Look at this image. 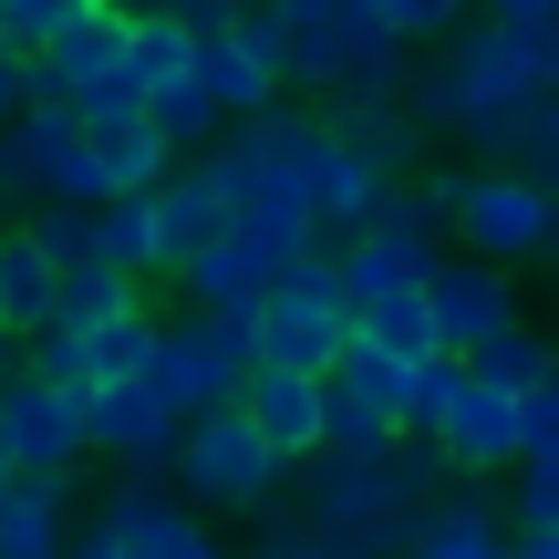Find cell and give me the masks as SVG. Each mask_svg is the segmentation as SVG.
Listing matches in <instances>:
<instances>
[{"instance_id":"obj_1","label":"cell","mask_w":559,"mask_h":559,"mask_svg":"<svg viewBox=\"0 0 559 559\" xmlns=\"http://www.w3.org/2000/svg\"><path fill=\"white\" fill-rule=\"evenodd\" d=\"M539 83H559V21H508V11H487L477 32H456V52L436 62L425 83H404V115L415 124H477L487 104H508V94H539Z\"/></svg>"},{"instance_id":"obj_2","label":"cell","mask_w":559,"mask_h":559,"mask_svg":"<svg viewBox=\"0 0 559 559\" xmlns=\"http://www.w3.org/2000/svg\"><path fill=\"white\" fill-rule=\"evenodd\" d=\"M187 477V498L198 508H270L280 498V456H270V436L239 415V394H218V404H187L177 415V456H166Z\"/></svg>"},{"instance_id":"obj_3","label":"cell","mask_w":559,"mask_h":559,"mask_svg":"<svg viewBox=\"0 0 559 559\" xmlns=\"http://www.w3.org/2000/svg\"><path fill=\"white\" fill-rule=\"evenodd\" d=\"M404 539V487L373 456H321L311 445V559H373Z\"/></svg>"},{"instance_id":"obj_4","label":"cell","mask_w":559,"mask_h":559,"mask_svg":"<svg viewBox=\"0 0 559 559\" xmlns=\"http://www.w3.org/2000/svg\"><path fill=\"white\" fill-rule=\"evenodd\" d=\"M135 373L156 383L177 415H187V404L239 394V373H249V311H187V321H156Z\"/></svg>"},{"instance_id":"obj_5","label":"cell","mask_w":559,"mask_h":559,"mask_svg":"<svg viewBox=\"0 0 559 559\" xmlns=\"http://www.w3.org/2000/svg\"><path fill=\"white\" fill-rule=\"evenodd\" d=\"M218 528L198 519V498H166L156 477L124 466V487L83 519V559H207Z\"/></svg>"},{"instance_id":"obj_6","label":"cell","mask_w":559,"mask_h":559,"mask_svg":"<svg viewBox=\"0 0 559 559\" xmlns=\"http://www.w3.org/2000/svg\"><path fill=\"white\" fill-rule=\"evenodd\" d=\"M445 228H456L477 260H539L559 207H549V177H528V166H487V177H466V198L445 207Z\"/></svg>"},{"instance_id":"obj_7","label":"cell","mask_w":559,"mask_h":559,"mask_svg":"<svg viewBox=\"0 0 559 559\" xmlns=\"http://www.w3.org/2000/svg\"><path fill=\"white\" fill-rule=\"evenodd\" d=\"M0 456L11 466H52L73 477L94 445H83V383H52V373H11L0 383Z\"/></svg>"},{"instance_id":"obj_8","label":"cell","mask_w":559,"mask_h":559,"mask_svg":"<svg viewBox=\"0 0 559 559\" xmlns=\"http://www.w3.org/2000/svg\"><path fill=\"white\" fill-rule=\"evenodd\" d=\"M83 445H104L115 466L156 477V466L177 456V404L145 373H104V383H83Z\"/></svg>"},{"instance_id":"obj_9","label":"cell","mask_w":559,"mask_h":559,"mask_svg":"<svg viewBox=\"0 0 559 559\" xmlns=\"http://www.w3.org/2000/svg\"><path fill=\"white\" fill-rule=\"evenodd\" d=\"M394 187V166L373 156L362 135H342V124H321L311 156H300V207H311V239H353L362 218H373V198Z\"/></svg>"},{"instance_id":"obj_10","label":"cell","mask_w":559,"mask_h":559,"mask_svg":"<svg viewBox=\"0 0 559 559\" xmlns=\"http://www.w3.org/2000/svg\"><path fill=\"white\" fill-rule=\"evenodd\" d=\"M415 290H425V321H436L445 353H466L477 332L519 321V270H508V260H477V249H466V260H425Z\"/></svg>"},{"instance_id":"obj_11","label":"cell","mask_w":559,"mask_h":559,"mask_svg":"<svg viewBox=\"0 0 559 559\" xmlns=\"http://www.w3.org/2000/svg\"><path fill=\"white\" fill-rule=\"evenodd\" d=\"M466 362V353H456ZM436 436L445 466H466V477H487V466H519V394L487 373H456V394H445V415L425 425Z\"/></svg>"},{"instance_id":"obj_12","label":"cell","mask_w":559,"mask_h":559,"mask_svg":"<svg viewBox=\"0 0 559 559\" xmlns=\"http://www.w3.org/2000/svg\"><path fill=\"white\" fill-rule=\"evenodd\" d=\"M187 73L207 83V104H218V115H260L270 94H290V83H280V52L249 32L239 11H228V21H198V52H187Z\"/></svg>"},{"instance_id":"obj_13","label":"cell","mask_w":559,"mask_h":559,"mask_svg":"<svg viewBox=\"0 0 559 559\" xmlns=\"http://www.w3.org/2000/svg\"><path fill=\"white\" fill-rule=\"evenodd\" d=\"M239 415L270 436L280 466H300L321 445V373H300V362H249L239 373Z\"/></svg>"},{"instance_id":"obj_14","label":"cell","mask_w":559,"mask_h":559,"mask_svg":"<svg viewBox=\"0 0 559 559\" xmlns=\"http://www.w3.org/2000/svg\"><path fill=\"white\" fill-rule=\"evenodd\" d=\"M145 218H156V270H177L228 228V187L207 177V166H166V177L145 187Z\"/></svg>"},{"instance_id":"obj_15","label":"cell","mask_w":559,"mask_h":559,"mask_svg":"<svg viewBox=\"0 0 559 559\" xmlns=\"http://www.w3.org/2000/svg\"><path fill=\"white\" fill-rule=\"evenodd\" d=\"M477 156H498V166H528V177H559V83H539V94H508V104H487L477 124Z\"/></svg>"},{"instance_id":"obj_16","label":"cell","mask_w":559,"mask_h":559,"mask_svg":"<svg viewBox=\"0 0 559 559\" xmlns=\"http://www.w3.org/2000/svg\"><path fill=\"white\" fill-rule=\"evenodd\" d=\"M83 135V177H94V198H124V187H156L166 166H177V145L156 135L145 115H115V124H73Z\"/></svg>"},{"instance_id":"obj_17","label":"cell","mask_w":559,"mask_h":559,"mask_svg":"<svg viewBox=\"0 0 559 559\" xmlns=\"http://www.w3.org/2000/svg\"><path fill=\"white\" fill-rule=\"evenodd\" d=\"M270 270H280V249L239 239V228H218L198 260H177V280H187V300H198V311H249V300L270 290Z\"/></svg>"},{"instance_id":"obj_18","label":"cell","mask_w":559,"mask_h":559,"mask_svg":"<svg viewBox=\"0 0 559 559\" xmlns=\"http://www.w3.org/2000/svg\"><path fill=\"white\" fill-rule=\"evenodd\" d=\"M62 549V477L52 466H0V559Z\"/></svg>"},{"instance_id":"obj_19","label":"cell","mask_w":559,"mask_h":559,"mask_svg":"<svg viewBox=\"0 0 559 559\" xmlns=\"http://www.w3.org/2000/svg\"><path fill=\"white\" fill-rule=\"evenodd\" d=\"M404 549H425V559H498L508 519L487 498H425L415 519H404Z\"/></svg>"},{"instance_id":"obj_20","label":"cell","mask_w":559,"mask_h":559,"mask_svg":"<svg viewBox=\"0 0 559 559\" xmlns=\"http://www.w3.org/2000/svg\"><path fill=\"white\" fill-rule=\"evenodd\" d=\"M41 62H52L62 94H83L94 73H115V62H124V0H83V11L41 41Z\"/></svg>"},{"instance_id":"obj_21","label":"cell","mask_w":559,"mask_h":559,"mask_svg":"<svg viewBox=\"0 0 559 559\" xmlns=\"http://www.w3.org/2000/svg\"><path fill=\"white\" fill-rule=\"evenodd\" d=\"M73 145V115H41V104H11L0 115V198H41L52 187V156Z\"/></svg>"},{"instance_id":"obj_22","label":"cell","mask_w":559,"mask_h":559,"mask_svg":"<svg viewBox=\"0 0 559 559\" xmlns=\"http://www.w3.org/2000/svg\"><path fill=\"white\" fill-rule=\"evenodd\" d=\"M94 260L124 270V280H156V218H145V187L94 198Z\"/></svg>"},{"instance_id":"obj_23","label":"cell","mask_w":559,"mask_h":559,"mask_svg":"<svg viewBox=\"0 0 559 559\" xmlns=\"http://www.w3.org/2000/svg\"><path fill=\"white\" fill-rule=\"evenodd\" d=\"M135 300H145V280H124V270H104V260L52 270V321H73V332H94V321L135 311Z\"/></svg>"},{"instance_id":"obj_24","label":"cell","mask_w":559,"mask_h":559,"mask_svg":"<svg viewBox=\"0 0 559 559\" xmlns=\"http://www.w3.org/2000/svg\"><path fill=\"white\" fill-rule=\"evenodd\" d=\"M52 311V260L32 249V228H0V332H32Z\"/></svg>"},{"instance_id":"obj_25","label":"cell","mask_w":559,"mask_h":559,"mask_svg":"<svg viewBox=\"0 0 559 559\" xmlns=\"http://www.w3.org/2000/svg\"><path fill=\"white\" fill-rule=\"evenodd\" d=\"M187 52H198V21H177L166 0H156V11H124V73H135V83L187 73Z\"/></svg>"},{"instance_id":"obj_26","label":"cell","mask_w":559,"mask_h":559,"mask_svg":"<svg viewBox=\"0 0 559 559\" xmlns=\"http://www.w3.org/2000/svg\"><path fill=\"white\" fill-rule=\"evenodd\" d=\"M145 124H156V135L166 145H177V156H187V145H207V135H218V104H207V83L198 73H166V83H145Z\"/></svg>"},{"instance_id":"obj_27","label":"cell","mask_w":559,"mask_h":559,"mask_svg":"<svg viewBox=\"0 0 559 559\" xmlns=\"http://www.w3.org/2000/svg\"><path fill=\"white\" fill-rule=\"evenodd\" d=\"M342 332H362V342H383V353H436V321H425V290L404 280V290H383V300H353V321Z\"/></svg>"},{"instance_id":"obj_28","label":"cell","mask_w":559,"mask_h":559,"mask_svg":"<svg viewBox=\"0 0 559 559\" xmlns=\"http://www.w3.org/2000/svg\"><path fill=\"white\" fill-rule=\"evenodd\" d=\"M466 373L508 383V394H519V383H549V342L528 332V321H498V332H477V342H466Z\"/></svg>"},{"instance_id":"obj_29","label":"cell","mask_w":559,"mask_h":559,"mask_svg":"<svg viewBox=\"0 0 559 559\" xmlns=\"http://www.w3.org/2000/svg\"><path fill=\"white\" fill-rule=\"evenodd\" d=\"M383 436H394V415H383V404H362L353 383L321 373V456H373Z\"/></svg>"},{"instance_id":"obj_30","label":"cell","mask_w":559,"mask_h":559,"mask_svg":"<svg viewBox=\"0 0 559 559\" xmlns=\"http://www.w3.org/2000/svg\"><path fill=\"white\" fill-rule=\"evenodd\" d=\"M32 249H41L52 270L94 260V207H83V198H41V207H32Z\"/></svg>"},{"instance_id":"obj_31","label":"cell","mask_w":559,"mask_h":559,"mask_svg":"<svg viewBox=\"0 0 559 559\" xmlns=\"http://www.w3.org/2000/svg\"><path fill=\"white\" fill-rule=\"evenodd\" d=\"M145 332H156V321H145V300H135V311H115V321H94V332H83V383L135 373V362H145Z\"/></svg>"},{"instance_id":"obj_32","label":"cell","mask_w":559,"mask_h":559,"mask_svg":"<svg viewBox=\"0 0 559 559\" xmlns=\"http://www.w3.org/2000/svg\"><path fill=\"white\" fill-rule=\"evenodd\" d=\"M519 466H559V383H519Z\"/></svg>"},{"instance_id":"obj_33","label":"cell","mask_w":559,"mask_h":559,"mask_svg":"<svg viewBox=\"0 0 559 559\" xmlns=\"http://www.w3.org/2000/svg\"><path fill=\"white\" fill-rule=\"evenodd\" d=\"M73 11H83V0H0V52H41Z\"/></svg>"},{"instance_id":"obj_34","label":"cell","mask_w":559,"mask_h":559,"mask_svg":"<svg viewBox=\"0 0 559 559\" xmlns=\"http://www.w3.org/2000/svg\"><path fill=\"white\" fill-rule=\"evenodd\" d=\"M373 21H383L394 41H445V32L466 21V0H373Z\"/></svg>"},{"instance_id":"obj_35","label":"cell","mask_w":559,"mask_h":559,"mask_svg":"<svg viewBox=\"0 0 559 559\" xmlns=\"http://www.w3.org/2000/svg\"><path fill=\"white\" fill-rule=\"evenodd\" d=\"M519 528H559V466H528V487H519Z\"/></svg>"},{"instance_id":"obj_36","label":"cell","mask_w":559,"mask_h":559,"mask_svg":"<svg viewBox=\"0 0 559 559\" xmlns=\"http://www.w3.org/2000/svg\"><path fill=\"white\" fill-rule=\"evenodd\" d=\"M260 549H270V559H311V519H270Z\"/></svg>"},{"instance_id":"obj_37","label":"cell","mask_w":559,"mask_h":559,"mask_svg":"<svg viewBox=\"0 0 559 559\" xmlns=\"http://www.w3.org/2000/svg\"><path fill=\"white\" fill-rule=\"evenodd\" d=\"M177 21H228V11H249V0H166Z\"/></svg>"},{"instance_id":"obj_38","label":"cell","mask_w":559,"mask_h":559,"mask_svg":"<svg viewBox=\"0 0 559 559\" xmlns=\"http://www.w3.org/2000/svg\"><path fill=\"white\" fill-rule=\"evenodd\" d=\"M487 11H508V21H559V0H487Z\"/></svg>"},{"instance_id":"obj_39","label":"cell","mask_w":559,"mask_h":559,"mask_svg":"<svg viewBox=\"0 0 559 559\" xmlns=\"http://www.w3.org/2000/svg\"><path fill=\"white\" fill-rule=\"evenodd\" d=\"M21 104V52H0V115Z\"/></svg>"},{"instance_id":"obj_40","label":"cell","mask_w":559,"mask_h":559,"mask_svg":"<svg viewBox=\"0 0 559 559\" xmlns=\"http://www.w3.org/2000/svg\"><path fill=\"white\" fill-rule=\"evenodd\" d=\"M21 373V332H0V383H11Z\"/></svg>"}]
</instances>
